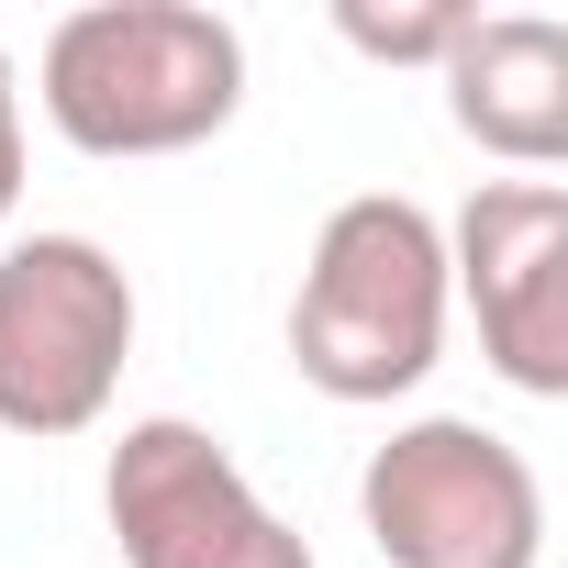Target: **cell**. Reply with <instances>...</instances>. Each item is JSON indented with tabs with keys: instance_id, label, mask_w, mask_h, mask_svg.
Returning a JSON list of instances; mask_svg holds the SVG:
<instances>
[{
	"instance_id": "1",
	"label": "cell",
	"mask_w": 568,
	"mask_h": 568,
	"mask_svg": "<svg viewBox=\"0 0 568 568\" xmlns=\"http://www.w3.org/2000/svg\"><path fill=\"white\" fill-rule=\"evenodd\" d=\"M34 101L79 156H190L245 112V34L201 0H90L45 34Z\"/></svg>"
},
{
	"instance_id": "2",
	"label": "cell",
	"mask_w": 568,
	"mask_h": 568,
	"mask_svg": "<svg viewBox=\"0 0 568 568\" xmlns=\"http://www.w3.org/2000/svg\"><path fill=\"white\" fill-rule=\"evenodd\" d=\"M446 223L402 190H357L324 212L291 291V368L324 402H402L446 357Z\"/></svg>"
},
{
	"instance_id": "3",
	"label": "cell",
	"mask_w": 568,
	"mask_h": 568,
	"mask_svg": "<svg viewBox=\"0 0 568 568\" xmlns=\"http://www.w3.org/2000/svg\"><path fill=\"white\" fill-rule=\"evenodd\" d=\"M357 524L379 568H535L546 557V479L513 435L468 413L390 424L357 468Z\"/></svg>"
},
{
	"instance_id": "4",
	"label": "cell",
	"mask_w": 568,
	"mask_h": 568,
	"mask_svg": "<svg viewBox=\"0 0 568 568\" xmlns=\"http://www.w3.org/2000/svg\"><path fill=\"white\" fill-rule=\"evenodd\" d=\"M134 357V278L90 234L0 245V435H90Z\"/></svg>"
},
{
	"instance_id": "5",
	"label": "cell",
	"mask_w": 568,
	"mask_h": 568,
	"mask_svg": "<svg viewBox=\"0 0 568 568\" xmlns=\"http://www.w3.org/2000/svg\"><path fill=\"white\" fill-rule=\"evenodd\" d=\"M101 513L123 568H313V546L256 501V479L223 457V435L145 413L123 424L112 468H101Z\"/></svg>"
},
{
	"instance_id": "6",
	"label": "cell",
	"mask_w": 568,
	"mask_h": 568,
	"mask_svg": "<svg viewBox=\"0 0 568 568\" xmlns=\"http://www.w3.org/2000/svg\"><path fill=\"white\" fill-rule=\"evenodd\" d=\"M446 291L479 313V357L524 402H568V190L557 179H479L446 234Z\"/></svg>"
},
{
	"instance_id": "7",
	"label": "cell",
	"mask_w": 568,
	"mask_h": 568,
	"mask_svg": "<svg viewBox=\"0 0 568 568\" xmlns=\"http://www.w3.org/2000/svg\"><path fill=\"white\" fill-rule=\"evenodd\" d=\"M435 79H446V112H457V134L479 156H501L524 179H546L568 156V23H546V12H479Z\"/></svg>"
},
{
	"instance_id": "8",
	"label": "cell",
	"mask_w": 568,
	"mask_h": 568,
	"mask_svg": "<svg viewBox=\"0 0 568 568\" xmlns=\"http://www.w3.org/2000/svg\"><path fill=\"white\" fill-rule=\"evenodd\" d=\"M479 23V0H413V12H379V0H335V34L379 68H446L457 34Z\"/></svg>"
},
{
	"instance_id": "9",
	"label": "cell",
	"mask_w": 568,
	"mask_h": 568,
	"mask_svg": "<svg viewBox=\"0 0 568 568\" xmlns=\"http://www.w3.org/2000/svg\"><path fill=\"white\" fill-rule=\"evenodd\" d=\"M12 190H23V79H12V45H0V223H12Z\"/></svg>"
}]
</instances>
